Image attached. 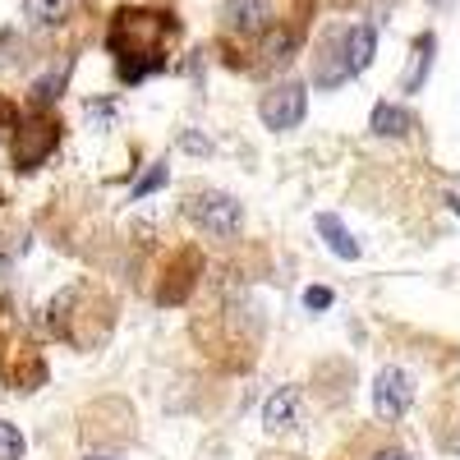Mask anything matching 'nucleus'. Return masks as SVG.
<instances>
[{
    "mask_svg": "<svg viewBox=\"0 0 460 460\" xmlns=\"http://www.w3.org/2000/svg\"><path fill=\"white\" fill-rule=\"evenodd\" d=\"M0 460H23V433L0 419Z\"/></svg>",
    "mask_w": 460,
    "mask_h": 460,
    "instance_id": "nucleus-16",
    "label": "nucleus"
},
{
    "mask_svg": "<svg viewBox=\"0 0 460 460\" xmlns=\"http://www.w3.org/2000/svg\"><path fill=\"white\" fill-rule=\"evenodd\" d=\"M5 129H14V106L0 97V134H5Z\"/></svg>",
    "mask_w": 460,
    "mask_h": 460,
    "instance_id": "nucleus-20",
    "label": "nucleus"
},
{
    "mask_svg": "<svg viewBox=\"0 0 460 460\" xmlns=\"http://www.w3.org/2000/svg\"><path fill=\"white\" fill-rule=\"evenodd\" d=\"M368 460H410V451L405 447H377Z\"/></svg>",
    "mask_w": 460,
    "mask_h": 460,
    "instance_id": "nucleus-19",
    "label": "nucleus"
},
{
    "mask_svg": "<svg viewBox=\"0 0 460 460\" xmlns=\"http://www.w3.org/2000/svg\"><path fill=\"white\" fill-rule=\"evenodd\" d=\"M332 299H336V295H332V290H323V286H314L309 295H304V304H309V309H314V314H323V309H332Z\"/></svg>",
    "mask_w": 460,
    "mask_h": 460,
    "instance_id": "nucleus-18",
    "label": "nucleus"
},
{
    "mask_svg": "<svg viewBox=\"0 0 460 460\" xmlns=\"http://www.w3.org/2000/svg\"><path fill=\"white\" fill-rule=\"evenodd\" d=\"M447 208H451V212L460 217V194H447Z\"/></svg>",
    "mask_w": 460,
    "mask_h": 460,
    "instance_id": "nucleus-21",
    "label": "nucleus"
},
{
    "mask_svg": "<svg viewBox=\"0 0 460 460\" xmlns=\"http://www.w3.org/2000/svg\"><path fill=\"white\" fill-rule=\"evenodd\" d=\"M368 129H373L377 138H405V134L414 129V115H410L405 106H396V102H377L373 115H368Z\"/></svg>",
    "mask_w": 460,
    "mask_h": 460,
    "instance_id": "nucleus-11",
    "label": "nucleus"
},
{
    "mask_svg": "<svg viewBox=\"0 0 460 460\" xmlns=\"http://www.w3.org/2000/svg\"><path fill=\"white\" fill-rule=\"evenodd\" d=\"M65 84H69V65H60V69H47V74H37V84H32V93H28V102H32V111H47L60 93H65Z\"/></svg>",
    "mask_w": 460,
    "mask_h": 460,
    "instance_id": "nucleus-14",
    "label": "nucleus"
},
{
    "mask_svg": "<svg viewBox=\"0 0 460 460\" xmlns=\"http://www.w3.org/2000/svg\"><path fill=\"white\" fill-rule=\"evenodd\" d=\"M56 143H60V120L47 111H32L10 129V157L19 171H37L56 152Z\"/></svg>",
    "mask_w": 460,
    "mask_h": 460,
    "instance_id": "nucleus-4",
    "label": "nucleus"
},
{
    "mask_svg": "<svg viewBox=\"0 0 460 460\" xmlns=\"http://www.w3.org/2000/svg\"><path fill=\"white\" fill-rule=\"evenodd\" d=\"M277 28H281L277 0H226L221 5V32L240 37V42H262Z\"/></svg>",
    "mask_w": 460,
    "mask_h": 460,
    "instance_id": "nucleus-5",
    "label": "nucleus"
},
{
    "mask_svg": "<svg viewBox=\"0 0 460 460\" xmlns=\"http://www.w3.org/2000/svg\"><path fill=\"white\" fill-rule=\"evenodd\" d=\"M184 221L199 230L208 240H240L244 235V208L235 194H226V189H194V194H184Z\"/></svg>",
    "mask_w": 460,
    "mask_h": 460,
    "instance_id": "nucleus-3",
    "label": "nucleus"
},
{
    "mask_svg": "<svg viewBox=\"0 0 460 460\" xmlns=\"http://www.w3.org/2000/svg\"><path fill=\"white\" fill-rule=\"evenodd\" d=\"M166 175H171V171H166V162H152V171L134 184V194H129V199H134V203H138V199H147L152 189H162V184H166Z\"/></svg>",
    "mask_w": 460,
    "mask_h": 460,
    "instance_id": "nucleus-17",
    "label": "nucleus"
},
{
    "mask_svg": "<svg viewBox=\"0 0 460 460\" xmlns=\"http://www.w3.org/2000/svg\"><path fill=\"white\" fill-rule=\"evenodd\" d=\"M433 51H438V37L433 32H424V37H419V42H414V65L405 69V93H419V88H424V79H429V69H433Z\"/></svg>",
    "mask_w": 460,
    "mask_h": 460,
    "instance_id": "nucleus-13",
    "label": "nucleus"
},
{
    "mask_svg": "<svg viewBox=\"0 0 460 460\" xmlns=\"http://www.w3.org/2000/svg\"><path fill=\"white\" fill-rule=\"evenodd\" d=\"M299 410H304V392L295 387V382H286V387H277L272 396L262 401V429L272 433H286L299 424Z\"/></svg>",
    "mask_w": 460,
    "mask_h": 460,
    "instance_id": "nucleus-9",
    "label": "nucleus"
},
{
    "mask_svg": "<svg viewBox=\"0 0 460 460\" xmlns=\"http://www.w3.org/2000/svg\"><path fill=\"white\" fill-rule=\"evenodd\" d=\"M314 226H318V235L327 240V249H332L336 258H345V262H355V258H359V240H355L350 230L341 226V217H332V212H318V221H314Z\"/></svg>",
    "mask_w": 460,
    "mask_h": 460,
    "instance_id": "nucleus-12",
    "label": "nucleus"
},
{
    "mask_svg": "<svg viewBox=\"0 0 460 460\" xmlns=\"http://www.w3.org/2000/svg\"><path fill=\"white\" fill-rule=\"evenodd\" d=\"M47 327L56 341L79 345V350H97L106 345L111 327H115V304L106 299L102 286L93 281H74L65 286L51 304H47Z\"/></svg>",
    "mask_w": 460,
    "mask_h": 460,
    "instance_id": "nucleus-2",
    "label": "nucleus"
},
{
    "mask_svg": "<svg viewBox=\"0 0 460 460\" xmlns=\"http://www.w3.org/2000/svg\"><path fill=\"white\" fill-rule=\"evenodd\" d=\"M350 79H355V69H350V60H345V42H341V32H332L323 42V51H318V60H314V84L318 88H341Z\"/></svg>",
    "mask_w": 460,
    "mask_h": 460,
    "instance_id": "nucleus-8",
    "label": "nucleus"
},
{
    "mask_svg": "<svg viewBox=\"0 0 460 460\" xmlns=\"http://www.w3.org/2000/svg\"><path fill=\"white\" fill-rule=\"evenodd\" d=\"M88 460H120V456H106V451H97V456H88Z\"/></svg>",
    "mask_w": 460,
    "mask_h": 460,
    "instance_id": "nucleus-22",
    "label": "nucleus"
},
{
    "mask_svg": "<svg viewBox=\"0 0 460 460\" xmlns=\"http://www.w3.org/2000/svg\"><path fill=\"white\" fill-rule=\"evenodd\" d=\"M23 19L32 28H60L69 19V0H23Z\"/></svg>",
    "mask_w": 460,
    "mask_h": 460,
    "instance_id": "nucleus-15",
    "label": "nucleus"
},
{
    "mask_svg": "<svg viewBox=\"0 0 460 460\" xmlns=\"http://www.w3.org/2000/svg\"><path fill=\"white\" fill-rule=\"evenodd\" d=\"M414 405V377L396 364H387L373 377V414L377 419H401Z\"/></svg>",
    "mask_w": 460,
    "mask_h": 460,
    "instance_id": "nucleus-7",
    "label": "nucleus"
},
{
    "mask_svg": "<svg viewBox=\"0 0 460 460\" xmlns=\"http://www.w3.org/2000/svg\"><path fill=\"white\" fill-rule=\"evenodd\" d=\"M341 42H345V60H350V69L364 74L373 65V51H377V28L373 23H350V28H341Z\"/></svg>",
    "mask_w": 460,
    "mask_h": 460,
    "instance_id": "nucleus-10",
    "label": "nucleus"
},
{
    "mask_svg": "<svg viewBox=\"0 0 460 460\" xmlns=\"http://www.w3.org/2000/svg\"><path fill=\"white\" fill-rule=\"evenodd\" d=\"M180 37L175 14L166 10H138L125 5L111 14V32H106V47L115 56V69H120L125 84H143L147 74H162L166 69V47Z\"/></svg>",
    "mask_w": 460,
    "mask_h": 460,
    "instance_id": "nucleus-1",
    "label": "nucleus"
},
{
    "mask_svg": "<svg viewBox=\"0 0 460 460\" xmlns=\"http://www.w3.org/2000/svg\"><path fill=\"white\" fill-rule=\"evenodd\" d=\"M258 115H262V125L277 129V134L299 129V120L309 115V88H304V84H277L272 93H262Z\"/></svg>",
    "mask_w": 460,
    "mask_h": 460,
    "instance_id": "nucleus-6",
    "label": "nucleus"
}]
</instances>
